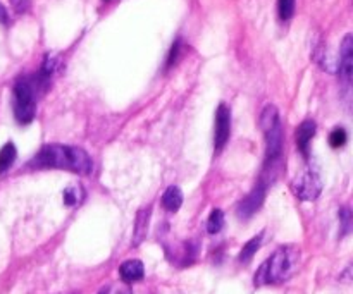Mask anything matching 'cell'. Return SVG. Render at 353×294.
<instances>
[{
    "mask_svg": "<svg viewBox=\"0 0 353 294\" xmlns=\"http://www.w3.org/2000/svg\"><path fill=\"white\" fill-rule=\"evenodd\" d=\"M31 169H61L76 174L88 176L93 172V162L83 148L68 145H45L30 164Z\"/></svg>",
    "mask_w": 353,
    "mask_h": 294,
    "instance_id": "cell-1",
    "label": "cell"
},
{
    "mask_svg": "<svg viewBox=\"0 0 353 294\" xmlns=\"http://www.w3.org/2000/svg\"><path fill=\"white\" fill-rule=\"evenodd\" d=\"M50 83V76L43 71L37 74L21 76L14 85V116L19 124H30L37 114L38 92H45Z\"/></svg>",
    "mask_w": 353,
    "mask_h": 294,
    "instance_id": "cell-2",
    "label": "cell"
},
{
    "mask_svg": "<svg viewBox=\"0 0 353 294\" xmlns=\"http://www.w3.org/2000/svg\"><path fill=\"white\" fill-rule=\"evenodd\" d=\"M299 262V251L295 248L283 246L278 248L271 258L264 262L255 274V286L265 284H279L285 282L295 271V265Z\"/></svg>",
    "mask_w": 353,
    "mask_h": 294,
    "instance_id": "cell-3",
    "label": "cell"
},
{
    "mask_svg": "<svg viewBox=\"0 0 353 294\" xmlns=\"http://www.w3.org/2000/svg\"><path fill=\"white\" fill-rule=\"evenodd\" d=\"M261 127L265 136V155L271 169H276L283 155V127L279 112L274 105H268L261 114Z\"/></svg>",
    "mask_w": 353,
    "mask_h": 294,
    "instance_id": "cell-4",
    "label": "cell"
},
{
    "mask_svg": "<svg viewBox=\"0 0 353 294\" xmlns=\"http://www.w3.org/2000/svg\"><path fill=\"white\" fill-rule=\"evenodd\" d=\"M321 191H323V181H321L319 174L314 171H307L293 182V193L296 198L303 200V202H314L319 198Z\"/></svg>",
    "mask_w": 353,
    "mask_h": 294,
    "instance_id": "cell-5",
    "label": "cell"
},
{
    "mask_svg": "<svg viewBox=\"0 0 353 294\" xmlns=\"http://www.w3.org/2000/svg\"><path fill=\"white\" fill-rule=\"evenodd\" d=\"M265 191H268V185H265L264 181H261L240 202V205H238V209H236L238 217H240V219H250L254 213H257L265 200Z\"/></svg>",
    "mask_w": 353,
    "mask_h": 294,
    "instance_id": "cell-6",
    "label": "cell"
},
{
    "mask_svg": "<svg viewBox=\"0 0 353 294\" xmlns=\"http://www.w3.org/2000/svg\"><path fill=\"white\" fill-rule=\"evenodd\" d=\"M231 133V112L224 103L216 110V131H214V148L221 151L230 140Z\"/></svg>",
    "mask_w": 353,
    "mask_h": 294,
    "instance_id": "cell-7",
    "label": "cell"
},
{
    "mask_svg": "<svg viewBox=\"0 0 353 294\" xmlns=\"http://www.w3.org/2000/svg\"><path fill=\"white\" fill-rule=\"evenodd\" d=\"M353 72V40L352 34L343 38L340 50V76L345 83H350Z\"/></svg>",
    "mask_w": 353,
    "mask_h": 294,
    "instance_id": "cell-8",
    "label": "cell"
},
{
    "mask_svg": "<svg viewBox=\"0 0 353 294\" xmlns=\"http://www.w3.org/2000/svg\"><path fill=\"white\" fill-rule=\"evenodd\" d=\"M316 134V123L314 120H303L296 129V147L302 151L303 157H309V145Z\"/></svg>",
    "mask_w": 353,
    "mask_h": 294,
    "instance_id": "cell-9",
    "label": "cell"
},
{
    "mask_svg": "<svg viewBox=\"0 0 353 294\" xmlns=\"http://www.w3.org/2000/svg\"><path fill=\"white\" fill-rule=\"evenodd\" d=\"M119 274H121V279H123L124 282L140 281V279H143V275H145L143 264H141L140 260H126L119 267Z\"/></svg>",
    "mask_w": 353,
    "mask_h": 294,
    "instance_id": "cell-10",
    "label": "cell"
},
{
    "mask_svg": "<svg viewBox=\"0 0 353 294\" xmlns=\"http://www.w3.org/2000/svg\"><path fill=\"white\" fill-rule=\"evenodd\" d=\"M148 220H150V207H148V209H141L137 216V224H134V234H133L134 246H138V244L145 240V236H147Z\"/></svg>",
    "mask_w": 353,
    "mask_h": 294,
    "instance_id": "cell-11",
    "label": "cell"
},
{
    "mask_svg": "<svg viewBox=\"0 0 353 294\" xmlns=\"http://www.w3.org/2000/svg\"><path fill=\"white\" fill-rule=\"evenodd\" d=\"M162 205L169 212H178L183 205V193L178 186H169L162 195Z\"/></svg>",
    "mask_w": 353,
    "mask_h": 294,
    "instance_id": "cell-12",
    "label": "cell"
},
{
    "mask_svg": "<svg viewBox=\"0 0 353 294\" xmlns=\"http://www.w3.org/2000/svg\"><path fill=\"white\" fill-rule=\"evenodd\" d=\"M17 157V150H16V145L14 143H6L0 150V174H3L6 171H9L12 167V164L16 162Z\"/></svg>",
    "mask_w": 353,
    "mask_h": 294,
    "instance_id": "cell-13",
    "label": "cell"
},
{
    "mask_svg": "<svg viewBox=\"0 0 353 294\" xmlns=\"http://www.w3.org/2000/svg\"><path fill=\"white\" fill-rule=\"evenodd\" d=\"M261 244H262V234H259V236L252 238V240L248 241V243L243 246V250H241V253H240V257H238V260H240L241 264H248V262H250L252 258H254V255L259 251Z\"/></svg>",
    "mask_w": 353,
    "mask_h": 294,
    "instance_id": "cell-14",
    "label": "cell"
},
{
    "mask_svg": "<svg viewBox=\"0 0 353 294\" xmlns=\"http://www.w3.org/2000/svg\"><path fill=\"white\" fill-rule=\"evenodd\" d=\"M223 226H224L223 210L214 209L212 212H210L209 220H207V231H209V234H217L221 229H223Z\"/></svg>",
    "mask_w": 353,
    "mask_h": 294,
    "instance_id": "cell-15",
    "label": "cell"
},
{
    "mask_svg": "<svg viewBox=\"0 0 353 294\" xmlns=\"http://www.w3.org/2000/svg\"><path fill=\"white\" fill-rule=\"evenodd\" d=\"M296 0H278V10L281 21H290L295 14Z\"/></svg>",
    "mask_w": 353,
    "mask_h": 294,
    "instance_id": "cell-16",
    "label": "cell"
},
{
    "mask_svg": "<svg viewBox=\"0 0 353 294\" xmlns=\"http://www.w3.org/2000/svg\"><path fill=\"white\" fill-rule=\"evenodd\" d=\"M81 196H83L81 188H79V186H72V188H68L64 191V203L68 207L78 205V203L81 202Z\"/></svg>",
    "mask_w": 353,
    "mask_h": 294,
    "instance_id": "cell-17",
    "label": "cell"
},
{
    "mask_svg": "<svg viewBox=\"0 0 353 294\" xmlns=\"http://www.w3.org/2000/svg\"><path fill=\"white\" fill-rule=\"evenodd\" d=\"M347 140H348V134L343 127H336V129H334L330 136V143L333 148L343 147V145L347 143Z\"/></svg>",
    "mask_w": 353,
    "mask_h": 294,
    "instance_id": "cell-18",
    "label": "cell"
},
{
    "mask_svg": "<svg viewBox=\"0 0 353 294\" xmlns=\"http://www.w3.org/2000/svg\"><path fill=\"white\" fill-rule=\"evenodd\" d=\"M10 6L17 14H26L31 7V0H10Z\"/></svg>",
    "mask_w": 353,
    "mask_h": 294,
    "instance_id": "cell-19",
    "label": "cell"
},
{
    "mask_svg": "<svg viewBox=\"0 0 353 294\" xmlns=\"http://www.w3.org/2000/svg\"><path fill=\"white\" fill-rule=\"evenodd\" d=\"M340 219H341V226H343V234H347L348 231H350V224H352L350 210H348V209H341Z\"/></svg>",
    "mask_w": 353,
    "mask_h": 294,
    "instance_id": "cell-20",
    "label": "cell"
},
{
    "mask_svg": "<svg viewBox=\"0 0 353 294\" xmlns=\"http://www.w3.org/2000/svg\"><path fill=\"white\" fill-rule=\"evenodd\" d=\"M178 55H179V41H176V43H172L171 54H169V59H168V67H171V65L174 64L176 59H178Z\"/></svg>",
    "mask_w": 353,
    "mask_h": 294,
    "instance_id": "cell-21",
    "label": "cell"
},
{
    "mask_svg": "<svg viewBox=\"0 0 353 294\" xmlns=\"http://www.w3.org/2000/svg\"><path fill=\"white\" fill-rule=\"evenodd\" d=\"M99 294H128V291L124 288H119V286H107Z\"/></svg>",
    "mask_w": 353,
    "mask_h": 294,
    "instance_id": "cell-22",
    "label": "cell"
},
{
    "mask_svg": "<svg viewBox=\"0 0 353 294\" xmlns=\"http://www.w3.org/2000/svg\"><path fill=\"white\" fill-rule=\"evenodd\" d=\"M0 23H2V24H9L10 23L9 14H7L6 7H3L2 3H0Z\"/></svg>",
    "mask_w": 353,
    "mask_h": 294,
    "instance_id": "cell-23",
    "label": "cell"
}]
</instances>
